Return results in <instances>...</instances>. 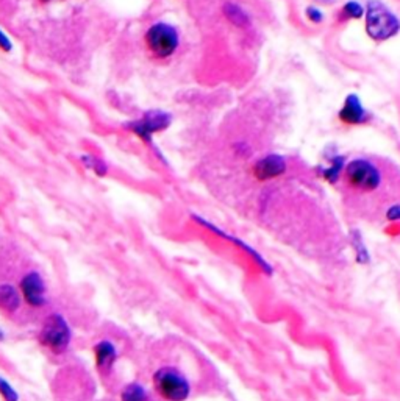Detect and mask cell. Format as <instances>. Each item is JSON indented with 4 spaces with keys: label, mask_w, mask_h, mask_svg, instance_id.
Listing matches in <instances>:
<instances>
[{
    "label": "cell",
    "mask_w": 400,
    "mask_h": 401,
    "mask_svg": "<svg viewBox=\"0 0 400 401\" xmlns=\"http://www.w3.org/2000/svg\"><path fill=\"white\" fill-rule=\"evenodd\" d=\"M344 183L347 188L358 194H372L382 188L383 172L376 161L369 158H355L344 165Z\"/></svg>",
    "instance_id": "obj_1"
},
{
    "label": "cell",
    "mask_w": 400,
    "mask_h": 401,
    "mask_svg": "<svg viewBox=\"0 0 400 401\" xmlns=\"http://www.w3.org/2000/svg\"><path fill=\"white\" fill-rule=\"evenodd\" d=\"M180 30L174 24L157 21L145 30L144 46L155 60H169L179 52Z\"/></svg>",
    "instance_id": "obj_2"
},
{
    "label": "cell",
    "mask_w": 400,
    "mask_h": 401,
    "mask_svg": "<svg viewBox=\"0 0 400 401\" xmlns=\"http://www.w3.org/2000/svg\"><path fill=\"white\" fill-rule=\"evenodd\" d=\"M170 125H173V114L164 110H147L139 117L125 122L124 129L131 133L135 138H138L143 144L154 149L155 154L160 156V160L164 161L163 155L155 149L154 138L158 133L166 131Z\"/></svg>",
    "instance_id": "obj_3"
},
{
    "label": "cell",
    "mask_w": 400,
    "mask_h": 401,
    "mask_svg": "<svg viewBox=\"0 0 400 401\" xmlns=\"http://www.w3.org/2000/svg\"><path fill=\"white\" fill-rule=\"evenodd\" d=\"M365 27L371 40L388 41L400 31L399 17L380 0H369L365 8Z\"/></svg>",
    "instance_id": "obj_4"
},
{
    "label": "cell",
    "mask_w": 400,
    "mask_h": 401,
    "mask_svg": "<svg viewBox=\"0 0 400 401\" xmlns=\"http://www.w3.org/2000/svg\"><path fill=\"white\" fill-rule=\"evenodd\" d=\"M38 341L54 354L66 353L72 341V329L66 317L60 313L49 314L42 322Z\"/></svg>",
    "instance_id": "obj_5"
},
{
    "label": "cell",
    "mask_w": 400,
    "mask_h": 401,
    "mask_svg": "<svg viewBox=\"0 0 400 401\" xmlns=\"http://www.w3.org/2000/svg\"><path fill=\"white\" fill-rule=\"evenodd\" d=\"M155 392L164 401H186L191 395V383L175 367H161L152 377Z\"/></svg>",
    "instance_id": "obj_6"
},
{
    "label": "cell",
    "mask_w": 400,
    "mask_h": 401,
    "mask_svg": "<svg viewBox=\"0 0 400 401\" xmlns=\"http://www.w3.org/2000/svg\"><path fill=\"white\" fill-rule=\"evenodd\" d=\"M22 300L31 309H41L47 303V286L40 272L31 270L19 281Z\"/></svg>",
    "instance_id": "obj_7"
},
{
    "label": "cell",
    "mask_w": 400,
    "mask_h": 401,
    "mask_svg": "<svg viewBox=\"0 0 400 401\" xmlns=\"http://www.w3.org/2000/svg\"><path fill=\"white\" fill-rule=\"evenodd\" d=\"M191 219L195 222V224L200 225L202 228H205V230H208L209 233L216 234V236H218V238H222V239H225V240H228V242H232V244H233L234 247H238L241 252H244V253L247 254V256H250V258L253 259V263H255L264 273H268V275H272V267H271V264L262 256V254H259V253L255 250V248H252L249 244H246L244 240H241V239H238V238L232 236V234L225 233L224 230H222V228L216 227L214 224H211V222L207 220L205 218H202V215H199V214H191Z\"/></svg>",
    "instance_id": "obj_8"
},
{
    "label": "cell",
    "mask_w": 400,
    "mask_h": 401,
    "mask_svg": "<svg viewBox=\"0 0 400 401\" xmlns=\"http://www.w3.org/2000/svg\"><path fill=\"white\" fill-rule=\"evenodd\" d=\"M252 175L259 183L272 181L277 178L283 177L288 172V161L287 158L277 154H269L262 156L252 165Z\"/></svg>",
    "instance_id": "obj_9"
},
{
    "label": "cell",
    "mask_w": 400,
    "mask_h": 401,
    "mask_svg": "<svg viewBox=\"0 0 400 401\" xmlns=\"http://www.w3.org/2000/svg\"><path fill=\"white\" fill-rule=\"evenodd\" d=\"M371 114L366 110L365 105L357 94H349L341 110L338 113V120L347 126H358L369 122Z\"/></svg>",
    "instance_id": "obj_10"
},
{
    "label": "cell",
    "mask_w": 400,
    "mask_h": 401,
    "mask_svg": "<svg viewBox=\"0 0 400 401\" xmlns=\"http://www.w3.org/2000/svg\"><path fill=\"white\" fill-rule=\"evenodd\" d=\"M93 354H94V362H96L97 370L104 375L111 373V370L119 359L118 347L114 345V342L110 339L99 341L96 345L93 347Z\"/></svg>",
    "instance_id": "obj_11"
},
{
    "label": "cell",
    "mask_w": 400,
    "mask_h": 401,
    "mask_svg": "<svg viewBox=\"0 0 400 401\" xmlns=\"http://www.w3.org/2000/svg\"><path fill=\"white\" fill-rule=\"evenodd\" d=\"M222 16L225 17L227 22H230L233 27L241 28V30H247L252 27V16L250 13L246 8H243L239 3L237 2H225L222 5Z\"/></svg>",
    "instance_id": "obj_12"
},
{
    "label": "cell",
    "mask_w": 400,
    "mask_h": 401,
    "mask_svg": "<svg viewBox=\"0 0 400 401\" xmlns=\"http://www.w3.org/2000/svg\"><path fill=\"white\" fill-rule=\"evenodd\" d=\"M21 290L10 283L0 284V311L6 314H15L22 304Z\"/></svg>",
    "instance_id": "obj_13"
},
{
    "label": "cell",
    "mask_w": 400,
    "mask_h": 401,
    "mask_svg": "<svg viewBox=\"0 0 400 401\" xmlns=\"http://www.w3.org/2000/svg\"><path fill=\"white\" fill-rule=\"evenodd\" d=\"M365 16V6L361 5L357 0H351L341 6V10L336 16V22H351V21H357V19H361Z\"/></svg>",
    "instance_id": "obj_14"
},
{
    "label": "cell",
    "mask_w": 400,
    "mask_h": 401,
    "mask_svg": "<svg viewBox=\"0 0 400 401\" xmlns=\"http://www.w3.org/2000/svg\"><path fill=\"white\" fill-rule=\"evenodd\" d=\"M80 163L83 164V167L86 170L93 172L94 175L97 177H106L108 175V164L99 158L97 155H93V154H85L80 156Z\"/></svg>",
    "instance_id": "obj_15"
},
{
    "label": "cell",
    "mask_w": 400,
    "mask_h": 401,
    "mask_svg": "<svg viewBox=\"0 0 400 401\" xmlns=\"http://www.w3.org/2000/svg\"><path fill=\"white\" fill-rule=\"evenodd\" d=\"M351 244L355 250V258H357L358 264H369L371 261V253L367 250V247L363 240V236H361L358 230H353L351 233Z\"/></svg>",
    "instance_id": "obj_16"
},
{
    "label": "cell",
    "mask_w": 400,
    "mask_h": 401,
    "mask_svg": "<svg viewBox=\"0 0 400 401\" xmlns=\"http://www.w3.org/2000/svg\"><path fill=\"white\" fill-rule=\"evenodd\" d=\"M120 401H149V392L143 384L130 383L120 392Z\"/></svg>",
    "instance_id": "obj_17"
},
{
    "label": "cell",
    "mask_w": 400,
    "mask_h": 401,
    "mask_svg": "<svg viewBox=\"0 0 400 401\" xmlns=\"http://www.w3.org/2000/svg\"><path fill=\"white\" fill-rule=\"evenodd\" d=\"M0 397L3 401H19V393L8 379L0 377Z\"/></svg>",
    "instance_id": "obj_18"
},
{
    "label": "cell",
    "mask_w": 400,
    "mask_h": 401,
    "mask_svg": "<svg viewBox=\"0 0 400 401\" xmlns=\"http://www.w3.org/2000/svg\"><path fill=\"white\" fill-rule=\"evenodd\" d=\"M305 16H307V19L311 24H316V25H319L326 21V15H323V11L319 8V6H314V5L307 6V10H305Z\"/></svg>",
    "instance_id": "obj_19"
},
{
    "label": "cell",
    "mask_w": 400,
    "mask_h": 401,
    "mask_svg": "<svg viewBox=\"0 0 400 401\" xmlns=\"http://www.w3.org/2000/svg\"><path fill=\"white\" fill-rule=\"evenodd\" d=\"M13 49H15V42H13L11 36L0 27V52L10 54L13 52Z\"/></svg>",
    "instance_id": "obj_20"
},
{
    "label": "cell",
    "mask_w": 400,
    "mask_h": 401,
    "mask_svg": "<svg viewBox=\"0 0 400 401\" xmlns=\"http://www.w3.org/2000/svg\"><path fill=\"white\" fill-rule=\"evenodd\" d=\"M385 218L390 222H400V203H394V205L386 209Z\"/></svg>",
    "instance_id": "obj_21"
},
{
    "label": "cell",
    "mask_w": 400,
    "mask_h": 401,
    "mask_svg": "<svg viewBox=\"0 0 400 401\" xmlns=\"http://www.w3.org/2000/svg\"><path fill=\"white\" fill-rule=\"evenodd\" d=\"M314 2H317L319 5L328 6V5H335L336 2H339V0H314Z\"/></svg>",
    "instance_id": "obj_22"
},
{
    "label": "cell",
    "mask_w": 400,
    "mask_h": 401,
    "mask_svg": "<svg viewBox=\"0 0 400 401\" xmlns=\"http://www.w3.org/2000/svg\"><path fill=\"white\" fill-rule=\"evenodd\" d=\"M5 339H6V333L2 328H0V343H2Z\"/></svg>",
    "instance_id": "obj_23"
},
{
    "label": "cell",
    "mask_w": 400,
    "mask_h": 401,
    "mask_svg": "<svg viewBox=\"0 0 400 401\" xmlns=\"http://www.w3.org/2000/svg\"><path fill=\"white\" fill-rule=\"evenodd\" d=\"M41 3H49V2H52V0H40Z\"/></svg>",
    "instance_id": "obj_24"
}]
</instances>
